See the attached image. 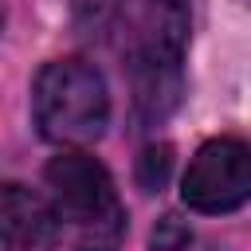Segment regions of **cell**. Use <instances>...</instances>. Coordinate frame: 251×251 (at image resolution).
<instances>
[{"label": "cell", "instance_id": "6da1fadb", "mask_svg": "<svg viewBox=\"0 0 251 251\" xmlns=\"http://www.w3.org/2000/svg\"><path fill=\"white\" fill-rule=\"evenodd\" d=\"M192 8L188 0H141L129 35V82L133 106L145 122H165L184 90L180 63L188 47Z\"/></svg>", "mask_w": 251, "mask_h": 251}, {"label": "cell", "instance_id": "7a4b0ae2", "mask_svg": "<svg viewBox=\"0 0 251 251\" xmlns=\"http://www.w3.org/2000/svg\"><path fill=\"white\" fill-rule=\"evenodd\" d=\"M31 118L47 141L86 145L110 126V90L94 63L71 55L51 59L31 86Z\"/></svg>", "mask_w": 251, "mask_h": 251}, {"label": "cell", "instance_id": "3957f363", "mask_svg": "<svg viewBox=\"0 0 251 251\" xmlns=\"http://www.w3.org/2000/svg\"><path fill=\"white\" fill-rule=\"evenodd\" d=\"M43 180H47V192H51L47 200L59 220H71L78 227H118L122 204H118L114 176L90 153L51 157L43 169Z\"/></svg>", "mask_w": 251, "mask_h": 251}, {"label": "cell", "instance_id": "277c9868", "mask_svg": "<svg viewBox=\"0 0 251 251\" xmlns=\"http://www.w3.org/2000/svg\"><path fill=\"white\" fill-rule=\"evenodd\" d=\"M251 196V149L239 137H212L188 161L180 180V200L192 212L224 216L243 208Z\"/></svg>", "mask_w": 251, "mask_h": 251}, {"label": "cell", "instance_id": "5b68a950", "mask_svg": "<svg viewBox=\"0 0 251 251\" xmlns=\"http://www.w3.org/2000/svg\"><path fill=\"white\" fill-rule=\"evenodd\" d=\"M59 216L27 184H0V251H55Z\"/></svg>", "mask_w": 251, "mask_h": 251}, {"label": "cell", "instance_id": "8992f818", "mask_svg": "<svg viewBox=\"0 0 251 251\" xmlns=\"http://www.w3.org/2000/svg\"><path fill=\"white\" fill-rule=\"evenodd\" d=\"M169 173H173V145H165V141L145 145L141 157H137V169H133L137 188H145V192H161L165 180H169Z\"/></svg>", "mask_w": 251, "mask_h": 251}, {"label": "cell", "instance_id": "52a82bcc", "mask_svg": "<svg viewBox=\"0 0 251 251\" xmlns=\"http://www.w3.org/2000/svg\"><path fill=\"white\" fill-rule=\"evenodd\" d=\"M188 243H192V227L180 216H161L153 227V239H149L153 251H184Z\"/></svg>", "mask_w": 251, "mask_h": 251}, {"label": "cell", "instance_id": "ba28073f", "mask_svg": "<svg viewBox=\"0 0 251 251\" xmlns=\"http://www.w3.org/2000/svg\"><path fill=\"white\" fill-rule=\"evenodd\" d=\"M78 251H98V247H78Z\"/></svg>", "mask_w": 251, "mask_h": 251}, {"label": "cell", "instance_id": "9c48e42d", "mask_svg": "<svg viewBox=\"0 0 251 251\" xmlns=\"http://www.w3.org/2000/svg\"><path fill=\"white\" fill-rule=\"evenodd\" d=\"M0 24H4V8H0Z\"/></svg>", "mask_w": 251, "mask_h": 251}]
</instances>
